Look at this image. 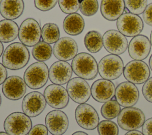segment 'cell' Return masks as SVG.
<instances>
[{"instance_id": "cell-1", "label": "cell", "mask_w": 152, "mask_h": 135, "mask_svg": "<svg viewBox=\"0 0 152 135\" xmlns=\"http://www.w3.org/2000/svg\"><path fill=\"white\" fill-rule=\"evenodd\" d=\"M30 59V53L21 43H13L7 47L2 54V64L10 70H19L26 66Z\"/></svg>"}, {"instance_id": "cell-2", "label": "cell", "mask_w": 152, "mask_h": 135, "mask_svg": "<svg viewBox=\"0 0 152 135\" xmlns=\"http://www.w3.org/2000/svg\"><path fill=\"white\" fill-rule=\"evenodd\" d=\"M71 66L74 73L86 80H93L97 75L98 65L93 56L87 53H80L72 59Z\"/></svg>"}, {"instance_id": "cell-3", "label": "cell", "mask_w": 152, "mask_h": 135, "mask_svg": "<svg viewBox=\"0 0 152 135\" xmlns=\"http://www.w3.org/2000/svg\"><path fill=\"white\" fill-rule=\"evenodd\" d=\"M49 78L48 66L42 62H37L30 65L24 73V81L26 85L33 89L43 87Z\"/></svg>"}, {"instance_id": "cell-4", "label": "cell", "mask_w": 152, "mask_h": 135, "mask_svg": "<svg viewBox=\"0 0 152 135\" xmlns=\"http://www.w3.org/2000/svg\"><path fill=\"white\" fill-rule=\"evenodd\" d=\"M32 127L30 118L21 112L10 114L5 118L4 128L10 135H27Z\"/></svg>"}, {"instance_id": "cell-5", "label": "cell", "mask_w": 152, "mask_h": 135, "mask_svg": "<svg viewBox=\"0 0 152 135\" xmlns=\"http://www.w3.org/2000/svg\"><path fill=\"white\" fill-rule=\"evenodd\" d=\"M122 59L116 54H108L103 57L98 65V72L104 79L112 81L118 78L124 72Z\"/></svg>"}, {"instance_id": "cell-6", "label": "cell", "mask_w": 152, "mask_h": 135, "mask_svg": "<svg viewBox=\"0 0 152 135\" xmlns=\"http://www.w3.org/2000/svg\"><path fill=\"white\" fill-rule=\"evenodd\" d=\"M117 121L122 129L126 131L135 130L142 126L145 121V115L138 108L125 107L118 115Z\"/></svg>"}, {"instance_id": "cell-7", "label": "cell", "mask_w": 152, "mask_h": 135, "mask_svg": "<svg viewBox=\"0 0 152 135\" xmlns=\"http://www.w3.org/2000/svg\"><path fill=\"white\" fill-rule=\"evenodd\" d=\"M42 29L39 22L33 18H27L19 28L18 38L22 44L28 47L34 46L40 42Z\"/></svg>"}, {"instance_id": "cell-8", "label": "cell", "mask_w": 152, "mask_h": 135, "mask_svg": "<svg viewBox=\"0 0 152 135\" xmlns=\"http://www.w3.org/2000/svg\"><path fill=\"white\" fill-rule=\"evenodd\" d=\"M125 78L134 84L145 83L150 77L148 66L142 60H132L128 62L124 69Z\"/></svg>"}, {"instance_id": "cell-9", "label": "cell", "mask_w": 152, "mask_h": 135, "mask_svg": "<svg viewBox=\"0 0 152 135\" xmlns=\"http://www.w3.org/2000/svg\"><path fill=\"white\" fill-rule=\"evenodd\" d=\"M116 26L118 31L125 36L134 37L140 34L144 24L138 15L125 12L117 20Z\"/></svg>"}, {"instance_id": "cell-10", "label": "cell", "mask_w": 152, "mask_h": 135, "mask_svg": "<svg viewBox=\"0 0 152 135\" xmlns=\"http://www.w3.org/2000/svg\"><path fill=\"white\" fill-rule=\"evenodd\" d=\"M75 117L78 126L86 130L95 129L99 123L96 110L90 105L80 104L75 109Z\"/></svg>"}, {"instance_id": "cell-11", "label": "cell", "mask_w": 152, "mask_h": 135, "mask_svg": "<svg viewBox=\"0 0 152 135\" xmlns=\"http://www.w3.org/2000/svg\"><path fill=\"white\" fill-rule=\"evenodd\" d=\"M103 46L109 53L119 55L124 53L128 48V40L119 31L110 30L102 37Z\"/></svg>"}, {"instance_id": "cell-12", "label": "cell", "mask_w": 152, "mask_h": 135, "mask_svg": "<svg viewBox=\"0 0 152 135\" xmlns=\"http://www.w3.org/2000/svg\"><path fill=\"white\" fill-rule=\"evenodd\" d=\"M66 91L71 99L78 104L85 103L91 95V88L88 83L80 77H75L69 81Z\"/></svg>"}, {"instance_id": "cell-13", "label": "cell", "mask_w": 152, "mask_h": 135, "mask_svg": "<svg viewBox=\"0 0 152 135\" xmlns=\"http://www.w3.org/2000/svg\"><path fill=\"white\" fill-rule=\"evenodd\" d=\"M44 97L46 102L56 109L64 108L68 105L69 100L66 89L56 84L48 85L44 91Z\"/></svg>"}, {"instance_id": "cell-14", "label": "cell", "mask_w": 152, "mask_h": 135, "mask_svg": "<svg viewBox=\"0 0 152 135\" xmlns=\"http://www.w3.org/2000/svg\"><path fill=\"white\" fill-rule=\"evenodd\" d=\"M115 99L119 104L124 107L134 105L139 98L137 86L130 82H124L118 85L115 91Z\"/></svg>"}, {"instance_id": "cell-15", "label": "cell", "mask_w": 152, "mask_h": 135, "mask_svg": "<svg viewBox=\"0 0 152 135\" xmlns=\"http://www.w3.org/2000/svg\"><path fill=\"white\" fill-rule=\"evenodd\" d=\"M46 106V101L40 92L33 91L27 94L22 101V110L29 117L40 114Z\"/></svg>"}, {"instance_id": "cell-16", "label": "cell", "mask_w": 152, "mask_h": 135, "mask_svg": "<svg viewBox=\"0 0 152 135\" xmlns=\"http://www.w3.org/2000/svg\"><path fill=\"white\" fill-rule=\"evenodd\" d=\"M45 124L52 135H62L67 130L69 121L66 114L61 110H53L45 117Z\"/></svg>"}, {"instance_id": "cell-17", "label": "cell", "mask_w": 152, "mask_h": 135, "mask_svg": "<svg viewBox=\"0 0 152 135\" xmlns=\"http://www.w3.org/2000/svg\"><path fill=\"white\" fill-rule=\"evenodd\" d=\"M52 52L56 59L62 61H68L73 59L77 55L78 46L72 38L64 37L55 43Z\"/></svg>"}, {"instance_id": "cell-18", "label": "cell", "mask_w": 152, "mask_h": 135, "mask_svg": "<svg viewBox=\"0 0 152 135\" xmlns=\"http://www.w3.org/2000/svg\"><path fill=\"white\" fill-rule=\"evenodd\" d=\"M26 84L20 76H11L2 83V91L5 97L12 101L21 99L26 92Z\"/></svg>"}, {"instance_id": "cell-19", "label": "cell", "mask_w": 152, "mask_h": 135, "mask_svg": "<svg viewBox=\"0 0 152 135\" xmlns=\"http://www.w3.org/2000/svg\"><path fill=\"white\" fill-rule=\"evenodd\" d=\"M115 86L112 82L104 79H100L92 84L91 95L96 101L104 103L112 99L115 94Z\"/></svg>"}, {"instance_id": "cell-20", "label": "cell", "mask_w": 152, "mask_h": 135, "mask_svg": "<svg viewBox=\"0 0 152 135\" xmlns=\"http://www.w3.org/2000/svg\"><path fill=\"white\" fill-rule=\"evenodd\" d=\"M151 50V44L147 37L138 35L134 37L128 44L130 57L137 60H142L147 57Z\"/></svg>"}, {"instance_id": "cell-21", "label": "cell", "mask_w": 152, "mask_h": 135, "mask_svg": "<svg viewBox=\"0 0 152 135\" xmlns=\"http://www.w3.org/2000/svg\"><path fill=\"white\" fill-rule=\"evenodd\" d=\"M72 75V66L66 61L55 62L49 70V78L53 84L61 85L68 83Z\"/></svg>"}, {"instance_id": "cell-22", "label": "cell", "mask_w": 152, "mask_h": 135, "mask_svg": "<svg viewBox=\"0 0 152 135\" xmlns=\"http://www.w3.org/2000/svg\"><path fill=\"white\" fill-rule=\"evenodd\" d=\"M124 0H102L100 12L107 20H117L125 11Z\"/></svg>"}, {"instance_id": "cell-23", "label": "cell", "mask_w": 152, "mask_h": 135, "mask_svg": "<svg viewBox=\"0 0 152 135\" xmlns=\"http://www.w3.org/2000/svg\"><path fill=\"white\" fill-rule=\"evenodd\" d=\"M23 0H2L0 14L7 20H15L20 17L24 11Z\"/></svg>"}, {"instance_id": "cell-24", "label": "cell", "mask_w": 152, "mask_h": 135, "mask_svg": "<svg viewBox=\"0 0 152 135\" xmlns=\"http://www.w3.org/2000/svg\"><path fill=\"white\" fill-rule=\"evenodd\" d=\"M85 26L84 20L82 16L77 13L68 14L63 22V28L65 33L71 36H77L81 34Z\"/></svg>"}, {"instance_id": "cell-25", "label": "cell", "mask_w": 152, "mask_h": 135, "mask_svg": "<svg viewBox=\"0 0 152 135\" xmlns=\"http://www.w3.org/2000/svg\"><path fill=\"white\" fill-rule=\"evenodd\" d=\"M19 28L16 22L10 20L0 21V41L9 43L18 36Z\"/></svg>"}, {"instance_id": "cell-26", "label": "cell", "mask_w": 152, "mask_h": 135, "mask_svg": "<svg viewBox=\"0 0 152 135\" xmlns=\"http://www.w3.org/2000/svg\"><path fill=\"white\" fill-rule=\"evenodd\" d=\"M84 43L86 49L91 53L99 52L103 46L102 36L96 31H90L85 36Z\"/></svg>"}, {"instance_id": "cell-27", "label": "cell", "mask_w": 152, "mask_h": 135, "mask_svg": "<svg viewBox=\"0 0 152 135\" xmlns=\"http://www.w3.org/2000/svg\"><path fill=\"white\" fill-rule=\"evenodd\" d=\"M60 37V31L58 26L55 23L45 24L42 28V38L46 43L53 44L56 43Z\"/></svg>"}, {"instance_id": "cell-28", "label": "cell", "mask_w": 152, "mask_h": 135, "mask_svg": "<svg viewBox=\"0 0 152 135\" xmlns=\"http://www.w3.org/2000/svg\"><path fill=\"white\" fill-rule=\"evenodd\" d=\"M52 49L51 46L45 41H40L33 48L31 54L37 61L43 62L49 59L52 56Z\"/></svg>"}, {"instance_id": "cell-29", "label": "cell", "mask_w": 152, "mask_h": 135, "mask_svg": "<svg viewBox=\"0 0 152 135\" xmlns=\"http://www.w3.org/2000/svg\"><path fill=\"white\" fill-rule=\"evenodd\" d=\"M100 111L103 117L111 120L118 117L121 111V107L116 100L110 99L104 103Z\"/></svg>"}, {"instance_id": "cell-30", "label": "cell", "mask_w": 152, "mask_h": 135, "mask_svg": "<svg viewBox=\"0 0 152 135\" xmlns=\"http://www.w3.org/2000/svg\"><path fill=\"white\" fill-rule=\"evenodd\" d=\"M99 135H118L119 129L116 124L109 120L101 121L97 126Z\"/></svg>"}, {"instance_id": "cell-31", "label": "cell", "mask_w": 152, "mask_h": 135, "mask_svg": "<svg viewBox=\"0 0 152 135\" xmlns=\"http://www.w3.org/2000/svg\"><path fill=\"white\" fill-rule=\"evenodd\" d=\"M147 0H124L125 6L129 12L140 15L147 6Z\"/></svg>"}, {"instance_id": "cell-32", "label": "cell", "mask_w": 152, "mask_h": 135, "mask_svg": "<svg viewBox=\"0 0 152 135\" xmlns=\"http://www.w3.org/2000/svg\"><path fill=\"white\" fill-rule=\"evenodd\" d=\"M97 0H83L80 2V10L85 16H92L98 11Z\"/></svg>"}, {"instance_id": "cell-33", "label": "cell", "mask_w": 152, "mask_h": 135, "mask_svg": "<svg viewBox=\"0 0 152 135\" xmlns=\"http://www.w3.org/2000/svg\"><path fill=\"white\" fill-rule=\"evenodd\" d=\"M58 4L63 12L70 14L78 11L80 2L79 0H58Z\"/></svg>"}, {"instance_id": "cell-34", "label": "cell", "mask_w": 152, "mask_h": 135, "mask_svg": "<svg viewBox=\"0 0 152 135\" xmlns=\"http://www.w3.org/2000/svg\"><path fill=\"white\" fill-rule=\"evenodd\" d=\"M58 0H34V5L36 8L42 11H48L54 8Z\"/></svg>"}, {"instance_id": "cell-35", "label": "cell", "mask_w": 152, "mask_h": 135, "mask_svg": "<svg viewBox=\"0 0 152 135\" xmlns=\"http://www.w3.org/2000/svg\"><path fill=\"white\" fill-rule=\"evenodd\" d=\"M142 92L145 99L152 103V77L148 78L144 83L142 88Z\"/></svg>"}, {"instance_id": "cell-36", "label": "cell", "mask_w": 152, "mask_h": 135, "mask_svg": "<svg viewBox=\"0 0 152 135\" xmlns=\"http://www.w3.org/2000/svg\"><path fill=\"white\" fill-rule=\"evenodd\" d=\"M48 130L46 126L43 124H37L31 128L28 135H48Z\"/></svg>"}, {"instance_id": "cell-37", "label": "cell", "mask_w": 152, "mask_h": 135, "mask_svg": "<svg viewBox=\"0 0 152 135\" xmlns=\"http://www.w3.org/2000/svg\"><path fill=\"white\" fill-rule=\"evenodd\" d=\"M142 17L147 24L152 26V3L147 5L142 13Z\"/></svg>"}, {"instance_id": "cell-38", "label": "cell", "mask_w": 152, "mask_h": 135, "mask_svg": "<svg viewBox=\"0 0 152 135\" xmlns=\"http://www.w3.org/2000/svg\"><path fill=\"white\" fill-rule=\"evenodd\" d=\"M142 132L143 135H152V117L144 121L142 125Z\"/></svg>"}, {"instance_id": "cell-39", "label": "cell", "mask_w": 152, "mask_h": 135, "mask_svg": "<svg viewBox=\"0 0 152 135\" xmlns=\"http://www.w3.org/2000/svg\"><path fill=\"white\" fill-rule=\"evenodd\" d=\"M7 70L6 68L0 63V85L3 83L7 78Z\"/></svg>"}, {"instance_id": "cell-40", "label": "cell", "mask_w": 152, "mask_h": 135, "mask_svg": "<svg viewBox=\"0 0 152 135\" xmlns=\"http://www.w3.org/2000/svg\"><path fill=\"white\" fill-rule=\"evenodd\" d=\"M125 135H143V134L140 131L137 130H131L127 132Z\"/></svg>"}, {"instance_id": "cell-41", "label": "cell", "mask_w": 152, "mask_h": 135, "mask_svg": "<svg viewBox=\"0 0 152 135\" xmlns=\"http://www.w3.org/2000/svg\"><path fill=\"white\" fill-rule=\"evenodd\" d=\"M72 135H88V134L84 131H76V132L74 133Z\"/></svg>"}, {"instance_id": "cell-42", "label": "cell", "mask_w": 152, "mask_h": 135, "mask_svg": "<svg viewBox=\"0 0 152 135\" xmlns=\"http://www.w3.org/2000/svg\"><path fill=\"white\" fill-rule=\"evenodd\" d=\"M3 51H4V46H3L2 43V42L0 41V57L2 54Z\"/></svg>"}, {"instance_id": "cell-43", "label": "cell", "mask_w": 152, "mask_h": 135, "mask_svg": "<svg viewBox=\"0 0 152 135\" xmlns=\"http://www.w3.org/2000/svg\"><path fill=\"white\" fill-rule=\"evenodd\" d=\"M149 66H150V68L151 70H152V54L150 56V59H149Z\"/></svg>"}, {"instance_id": "cell-44", "label": "cell", "mask_w": 152, "mask_h": 135, "mask_svg": "<svg viewBox=\"0 0 152 135\" xmlns=\"http://www.w3.org/2000/svg\"><path fill=\"white\" fill-rule=\"evenodd\" d=\"M0 135H10L9 134H8L6 132H3V131H1L0 132Z\"/></svg>"}, {"instance_id": "cell-45", "label": "cell", "mask_w": 152, "mask_h": 135, "mask_svg": "<svg viewBox=\"0 0 152 135\" xmlns=\"http://www.w3.org/2000/svg\"><path fill=\"white\" fill-rule=\"evenodd\" d=\"M150 44L152 46V31L151 32V34H150Z\"/></svg>"}, {"instance_id": "cell-46", "label": "cell", "mask_w": 152, "mask_h": 135, "mask_svg": "<svg viewBox=\"0 0 152 135\" xmlns=\"http://www.w3.org/2000/svg\"><path fill=\"white\" fill-rule=\"evenodd\" d=\"M1 102H2V100H1V94H0V105L1 104Z\"/></svg>"}, {"instance_id": "cell-47", "label": "cell", "mask_w": 152, "mask_h": 135, "mask_svg": "<svg viewBox=\"0 0 152 135\" xmlns=\"http://www.w3.org/2000/svg\"><path fill=\"white\" fill-rule=\"evenodd\" d=\"M79 1H80V2H81V1H82L83 0H79Z\"/></svg>"}, {"instance_id": "cell-48", "label": "cell", "mask_w": 152, "mask_h": 135, "mask_svg": "<svg viewBox=\"0 0 152 135\" xmlns=\"http://www.w3.org/2000/svg\"><path fill=\"white\" fill-rule=\"evenodd\" d=\"M1 1H2V0H0V4H1Z\"/></svg>"}]
</instances>
